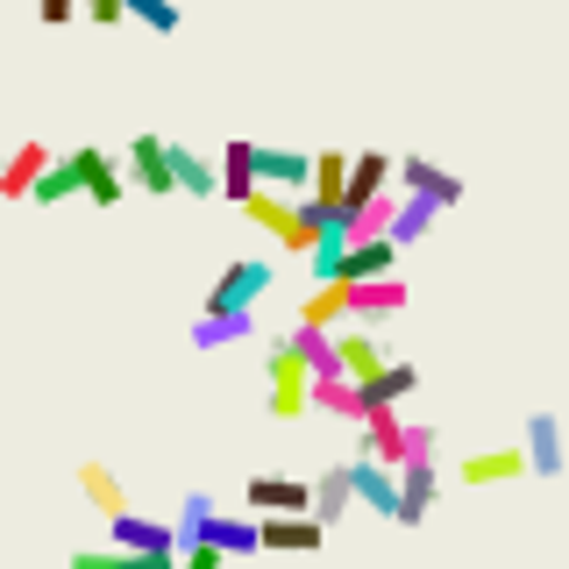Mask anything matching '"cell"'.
Returning a JSON list of instances; mask_svg holds the SVG:
<instances>
[{
  "label": "cell",
  "mask_w": 569,
  "mask_h": 569,
  "mask_svg": "<svg viewBox=\"0 0 569 569\" xmlns=\"http://www.w3.org/2000/svg\"><path fill=\"white\" fill-rule=\"evenodd\" d=\"M349 506H356V491H349V470H342V462H335V470H320V477H313V520H320V527H335Z\"/></svg>",
  "instance_id": "cell-28"
},
{
  "label": "cell",
  "mask_w": 569,
  "mask_h": 569,
  "mask_svg": "<svg viewBox=\"0 0 569 569\" xmlns=\"http://www.w3.org/2000/svg\"><path fill=\"white\" fill-rule=\"evenodd\" d=\"M406 441H413V413H406V406H370V413H363V449H356V456L399 470V462H406Z\"/></svg>",
  "instance_id": "cell-7"
},
{
  "label": "cell",
  "mask_w": 569,
  "mask_h": 569,
  "mask_svg": "<svg viewBox=\"0 0 569 569\" xmlns=\"http://www.w3.org/2000/svg\"><path fill=\"white\" fill-rule=\"evenodd\" d=\"M299 328L342 335V328H349V284H313V292L299 299Z\"/></svg>",
  "instance_id": "cell-22"
},
{
  "label": "cell",
  "mask_w": 569,
  "mask_h": 569,
  "mask_svg": "<svg viewBox=\"0 0 569 569\" xmlns=\"http://www.w3.org/2000/svg\"><path fill=\"white\" fill-rule=\"evenodd\" d=\"M249 164H257V192L307 200V186H313V150H292V142H249Z\"/></svg>",
  "instance_id": "cell-4"
},
{
  "label": "cell",
  "mask_w": 569,
  "mask_h": 569,
  "mask_svg": "<svg viewBox=\"0 0 569 569\" xmlns=\"http://www.w3.org/2000/svg\"><path fill=\"white\" fill-rule=\"evenodd\" d=\"M435 491H441V477H435V427L413 420V441H406V462H399V520L391 527H420L427 512H435Z\"/></svg>",
  "instance_id": "cell-3"
},
{
  "label": "cell",
  "mask_w": 569,
  "mask_h": 569,
  "mask_svg": "<svg viewBox=\"0 0 569 569\" xmlns=\"http://www.w3.org/2000/svg\"><path fill=\"white\" fill-rule=\"evenodd\" d=\"M71 14H79V0H36V22L43 29H64Z\"/></svg>",
  "instance_id": "cell-38"
},
{
  "label": "cell",
  "mask_w": 569,
  "mask_h": 569,
  "mask_svg": "<svg viewBox=\"0 0 569 569\" xmlns=\"http://www.w3.org/2000/svg\"><path fill=\"white\" fill-rule=\"evenodd\" d=\"M79 491L100 520H121V512H129V491H121V477L107 470V462H79Z\"/></svg>",
  "instance_id": "cell-25"
},
{
  "label": "cell",
  "mask_w": 569,
  "mask_h": 569,
  "mask_svg": "<svg viewBox=\"0 0 569 569\" xmlns=\"http://www.w3.org/2000/svg\"><path fill=\"white\" fill-rule=\"evenodd\" d=\"M363 278H399V242H349L342 284H363Z\"/></svg>",
  "instance_id": "cell-24"
},
{
  "label": "cell",
  "mask_w": 569,
  "mask_h": 569,
  "mask_svg": "<svg viewBox=\"0 0 569 569\" xmlns=\"http://www.w3.org/2000/svg\"><path fill=\"white\" fill-rule=\"evenodd\" d=\"M107 548H129V556H178L186 533L164 527V520H142V512H121V520H107Z\"/></svg>",
  "instance_id": "cell-9"
},
{
  "label": "cell",
  "mask_w": 569,
  "mask_h": 569,
  "mask_svg": "<svg viewBox=\"0 0 569 569\" xmlns=\"http://www.w3.org/2000/svg\"><path fill=\"white\" fill-rule=\"evenodd\" d=\"M86 22H100V29H121V22H129V0H86Z\"/></svg>",
  "instance_id": "cell-37"
},
{
  "label": "cell",
  "mask_w": 569,
  "mask_h": 569,
  "mask_svg": "<svg viewBox=\"0 0 569 569\" xmlns=\"http://www.w3.org/2000/svg\"><path fill=\"white\" fill-rule=\"evenodd\" d=\"M356 391H363V413H370V406H406V399L420 391V370L406 363V356H391L378 378H370V385H356Z\"/></svg>",
  "instance_id": "cell-23"
},
{
  "label": "cell",
  "mask_w": 569,
  "mask_h": 569,
  "mask_svg": "<svg viewBox=\"0 0 569 569\" xmlns=\"http://www.w3.org/2000/svg\"><path fill=\"white\" fill-rule=\"evenodd\" d=\"M178 533H186V541H207V548H221V556H257V520H228V512H207V520H186V527H178Z\"/></svg>",
  "instance_id": "cell-16"
},
{
  "label": "cell",
  "mask_w": 569,
  "mask_h": 569,
  "mask_svg": "<svg viewBox=\"0 0 569 569\" xmlns=\"http://www.w3.org/2000/svg\"><path fill=\"white\" fill-rule=\"evenodd\" d=\"M435 213H441V207H427V200H413V192H406V200H399V221H391V236H385V242H399V249H406V242H420L427 228H435Z\"/></svg>",
  "instance_id": "cell-33"
},
{
  "label": "cell",
  "mask_w": 569,
  "mask_h": 569,
  "mask_svg": "<svg viewBox=\"0 0 569 569\" xmlns=\"http://www.w3.org/2000/svg\"><path fill=\"white\" fill-rule=\"evenodd\" d=\"M242 506L257 520H278V512H313V485L307 477H249L242 485Z\"/></svg>",
  "instance_id": "cell-8"
},
{
  "label": "cell",
  "mask_w": 569,
  "mask_h": 569,
  "mask_svg": "<svg viewBox=\"0 0 569 569\" xmlns=\"http://www.w3.org/2000/svg\"><path fill=\"white\" fill-rule=\"evenodd\" d=\"M462 485L470 491H485V485H512V477H527V449L512 441V449H477V456H462Z\"/></svg>",
  "instance_id": "cell-20"
},
{
  "label": "cell",
  "mask_w": 569,
  "mask_h": 569,
  "mask_svg": "<svg viewBox=\"0 0 569 569\" xmlns=\"http://www.w3.org/2000/svg\"><path fill=\"white\" fill-rule=\"evenodd\" d=\"M50 164H58V150H50V142H22L14 157H0V200H29L36 178H43Z\"/></svg>",
  "instance_id": "cell-17"
},
{
  "label": "cell",
  "mask_w": 569,
  "mask_h": 569,
  "mask_svg": "<svg viewBox=\"0 0 569 569\" xmlns=\"http://www.w3.org/2000/svg\"><path fill=\"white\" fill-rule=\"evenodd\" d=\"M292 342H299V356H307V370H313V378H342L335 335H320V328H292Z\"/></svg>",
  "instance_id": "cell-32"
},
{
  "label": "cell",
  "mask_w": 569,
  "mask_h": 569,
  "mask_svg": "<svg viewBox=\"0 0 569 569\" xmlns=\"http://www.w3.org/2000/svg\"><path fill=\"white\" fill-rule=\"evenodd\" d=\"M313 413H335V420L363 427V391H356L349 378H313Z\"/></svg>",
  "instance_id": "cell-30"
},
{
  "label": "cell",
  "mask_w": 569,
  "mask_h": 569,
  "mask_svg": "<svg viewBox=\"0 0 569 569\" xmlns=\"http://www.w3.org/2000/svg\"><path fill=\"white\" fill-rule=\"evenodd\" d=\"M271 292V257H236L221 278H213L200 313H257V299Z\"/></svg>",
  "instance_id": "cell-5"
},
{
  "label": "cell",
  "mask_w": 569,
  "mask_h": 569,
  "mask_svg": "<svg viewBox=\"0 0 569 569\" xmlns=\"http://www.w3.org/2000/svg\"><path fill=\"white\" fill-rule=\"evenodd\" d=\"M71 192H79V171H71V157H58V164L36 178V192H29V200H36V207H64Z\"/></svg>",
  "instance_id": "cell-34"
},
{
  "label": "cell",
  "mask_w": 569,
  "mask_h": 569,
  "mask_svg": "<svg viewBox=\"0 0 569 569\" xmlns=\"http://www.w3.org/2000/svg\"><path fill=\"white\" fill-rule=\"evenodd\" d=\"M71 569H178V556H129V548H79Z\"/></svg>",
  "instance_id": "cell-31"
},
{
  "label": "cell",
  "mask_w": 569,
  "mask_h": 569,
  "mask_svg": "<svg viewBox=\"0 0 569 569\" xmlns=\"http://www.w3.org/2000/svg\"><path fill=\"white\" fill-rule=\"evenodd\" d=\"M257 541L278 548V556H313V548L328 541V527H320L313 512H278V520H257Z\"/></svg>",
  "instance_id": "cell-14"
},
{
  "label": "cell",
  "mask_w": 569,
  "mask_h": 569,
  "mask_svg": "<svg viewBox=\"0 0 569 569\" xmlns=\"http://www.w3.org/2000/svg\"><path fill=\"white\" fill-rule=\"evenodd\" d=\"M342 470H349L356 506H370L378 520H399V470H385V462H370V456H349Z\"/></svg>",
  "instance_id": "cell-10"
},
{
  "label": "cell",
  "mask_w": 569,
  "mask_h": 569,
  "mask_svg": "<svg viewBox=\"0 0 569 569\" xmlns=\"http://www.w3.org/2000/svg\"><path fill=\"white\" fill-rule=\"evenodd\" d=\"M242 213L263 228V236H278L284 249H292V257H313V249L335 236V228L320 221V213H313L307 200H284V192H249V200H242Z\"/></svg>",
  "instance_id": "cell-1"
},
{
  "label": "cell",
  "mask_w": 569,
  "mask_h": 569,
  "mask_svg": "<svg viewBox=\"0 0 569 569\" xmlns=\"http://www.w3.org/2000/svg\"><path fill=\"white\" fill-rule=\"evenodd\" d=\"M71 171H79V200H93V207H121V192H129L121 157L100 150V142H79V150H71Z\"/></svg>",
  "instance_id": "cell-6"
},
{
  "label": "cell",
  "mask_w": 569,
  "mask_h": 569,
  "mask_svg": "<svg viewBox=\"0 0 569 569\" xmlns=\"http://www.w3.org/2000/svg\"><path fill=\"white\" fill-rule=\"evenodd\" d=\"M399 200H406V192L391 186V192H378L370 207H356V213H349V228H342V242H385V236H391V221H399Z\"/></svg>",
  "instance_id": "cell-26"
},
{
  "label": "cell",
  "mask_w": 569,
  "mask_h": 569,
  "mask_svg": "<svg viewBox=\"0 0 569 569\" xmlns=\"http://www.w3.org/2000/svg\"><path fill=\"white\" fill-rule=\"evenodd\" d=\"M335 356H342V378H349V385H370V378H378V370L391 363V349H385L370 328H356V320H349L342 335H335Z\"/></svg>",
  "instance_id": "cell-15"
},
{
  "label": "cell",
  "mask_w": 569,
  "mask_h": 569,
  "mask_svg": "<svg viewBox=\"0 0 569 569\" xmlns=\"http://www.w3.org/2000/svg\"><path fill=\"white\" fill-rule=\"evenodd\" d=\"M263 378H271V420H307L313 413V370H307V356H299L292 335H278L271 356H263Z\"/></svg>",
  "instance_id": "cell-2"
},
{
  "label": "cell",
  "mask_w": 569,
  "mask_h": 569,
  "mask_svg": "<svg viewBox=\"0 0 569 569\" xmlns=\"http://www.w3.org/2000/svg\"><path fill=\"white\" fill-rule=\"evenodd\" d=\"M257 335V313H200L192 320V349H228Z\"/></svg>",
  "instance_id": "cell-27"
},
{
  "label": "cell",
  "mask_w": 569,
  "mask_h": 569,
  "mask_svg": "<svg viewBox=\"0 0 569 569\" xmlns=\"http://www.w3.org/2000/svg\"><path fill=\"white\" fill-rule=\"evenodd\" d=\"M257 192V164H249V142L236 136V142H221V200H249Z\"/></svg>",
  "instance_id": "cell-29"
},
{
  "label": "cell",
  "mask_w": 569,
  "mask_h": 569,
  "mask_svg": "<svg viewBox=\"0 0 569 569\" xmlns=\"http://www.w3.org/2000/svg\"><path fill=\"white\" fill-rule=\"evenodd\" d=\"M391 178H399V157H385V150H356L349 157V213L356 207H370L378 192H391ZM349 228V221H342Z\"/></svg>",
  "instance_id": "cell-18"
},
{
  "label": "cell",
  "mask_w": 569,
  "mask_h": 569,
  "mask_svg": "<svg viewBox=\"0 0 569 569\" xmlns=\"http://www.w3.org/2000/svg\"><path fill=\"white\" fill-rule=\"evenodd\" d=\"M171 171H178V192H186V200L221 192V157H200L192 142H171Z\"/></svg>",
  "instance_id": "cell-21"
},
{
  "label": "cell",
  "mask_w": 569,
  "mask_h": 569,
  "mask_svg": "<svg viewBox=\"0 0 569 569\" xmlns=\"http://www.w3.org/2000/svg\"><path fill=\"white\" fill-rule=\"evenodd\" d=\"M178 569H228V556L207 548V541H186V548H178Z\"/></svg>",
  "instance_id": "cell-36"
},
{
  "label": "cell",
  "mask_w": 569,
  "mask_h": 569,
  "mask_svg": "<svg viewBox=\"0 0 569 569\" xmlns=\"http://www.w3.org/2000/svg\"><path fill=\"white\" fill-rule=\"evenodd\" d=\"M129 14L150 36H178V22H186V8H178V0H129Z\"/></svg>",
  "instance_id": "cell-35"
},
{
  "label": "cell",
  "mask_w": 569,
  "mask_h": 569,
  "mask_svg": "<svg viewBox=\"0 0 569 569\" xmlns=\"http://www.w3.org/2000/svg\"><path fill=\"white\" fill-rule=\"evenodd\" d=\"M129 171L150 200H171L178 192V171H171V142L164 136H129Z\"/></svg>",
  "instance_id": "cell-11"
},
{
  "label": "cell",
  "mask_w": 569,
  "mask_h": 569,
  "mask_svg": "<svg viewBox=\"0 0 569 569\" xmlns=\"http://www.w3.org/2000/svg\"><path fill=\"white\" fill-rule=\"evenodd\" d=\"M520 449H527V477H562V470H569L562 420H556V413H527V435H520Z\"/></svg>",
  "instance_id": "cell-13"
},
{
  "label": "cell",
  "mask_w": 569,
  "mask_h": 569,
  "mask_svg": "<svg viewBox=\"0 0 569 569\" xmlns=\"http://www.w3.org/2000/svg\"><path fill=\"white\" fill-rule=\"evenodd\" d=\"M406 278H363V284H349V320L363 328V320H391V313H406Z\"/></svg>",
  "instance_id": "cell-19"
},
{
  "label": "cell",
  "mask_w": 569,
  "mask_h": 569,
  "mask_svg": "<svg viewBox=\"0 0 569 569\" xmlns=\"http://www.w3.org/2000/svg\"><path fill=\"white\" fill-rule=\"evenodd\" d=\"M399 192H413V200L427 207H462V178L456 171H441V164H427V157H399Z\"/></svg>",
  "instance_id": "cell-12"
}]
</instances>
